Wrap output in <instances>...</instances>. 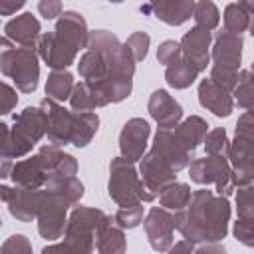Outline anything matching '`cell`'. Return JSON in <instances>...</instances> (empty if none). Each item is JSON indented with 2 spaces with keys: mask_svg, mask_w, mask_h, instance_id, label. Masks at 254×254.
Here are the masks:
<instances>
[{
  "mask_svg": "<svg viewBox=\"0 0 254 254\" xmlns=\"http://www.w3.org/2000/svg\"><path fill=\"white\" fill-rule=\"evenodd\" d=\"M206 121L198 115H190L187 117L183 123H177L173 127V133L175 137L183 143L185 149H189L190 153H194V149L204 141V135H206Z\"/></svg>",
  "mask_w": 254,
  "mask_h": 254,
  "instance_id": "d4e9b609",
  "label": "cell"
},
{
  "mask_svg": "<svg viewBox=\"0 0 254 254\" xmlns=\"http://www.w3.org/2000/svg\"><path fill=\"white\" fill-rule=\"evenodd\" d=\"M238 4H240L248 14H252V10H254V0H238Z\"/></svg>",
  "mask_w": 254,
  "mask_h": 254,
  "instance_id": "816d5d0a",
  "label": "cell"
},
{
  "mask_svg": "<svg viewBox=\"0 0 254 254\" xmlns=\"http://www.w3.org/2000/svg\"><path fill=\"white\" fill-rule=\"evenodd\" d=\"M232 91H234V97H236L240 107H244V109L252 107L254 91H252V73H250V69L238 71V79H236V85H234Z\"/></svg>",
  "mask_w": 254,
  "mask_h": 254,
  "instance_id": "d590c367",
  "label": "cell"
},
{
  "mask_svg": "<svg viewBox=\"0 0 254 254\" xmlns=\"http://www.w3.org/2000/svg\"><path fill=\"white\" fill-rule=\"evenodd\" d=\"M107 190H109L111 200L117 202L119 206H129V204L153 200V196L147 192L141 177L137 175L133 161H129L125 157H117L111 161Z\"/></svg>",
  "mask_w": 254,
  "mask_h": 254,
  "instance_id": "277c9868",
  "label": "cell"
},
{
  "mask_svg": "<svg viewBox=\"0 0 254 254\" xmlns=\"http://www.w3.org/2000/svg\"><path fill=\"white\" fill-rule=\"evenodd\" d=\"M44 115H46V135L52 145H67L71 143V133H73V121L75 113L67 111L62 107L58 101L46 97L40 103Z\"/></svg>",
  "mask_w": 254,
  "mask_h": 254,
  "instance_id": "30bf717a",
  "label": "cell"
},
{
  "mask_svg": "<svg viewBox=\"0 0 254 254\" xmlns=\"http://www.w3.org/2000/svg\"><path fill=\"white\" fill-rule=\"evenodd\" d=\"M149 135H151V127L145 119L141 117H133L129 119L121 133H119V151H121V157L129 159V161H139L147 149V141H149Z\"/></svg>",
  "mask_w": 254,
  "mask_h": 254,
  "instance_id": "4fadbf2b",
  "label": "cell"
},
{
  "mask_svg": "<svg viewBox=\"0 0 254 254\" xmlns=\"http://www.w3.org/2000/svg\"><path fill=\"white\" fill-rule=\"evenodd\" d=\"M169 250H173V252H177V250H189V252H190V250H194V242H190V240L185 238L181 244H175V246H171Z\"/></svg>",
  "mask_w": 254,
  "mask_h": 254,
  "instance_id": "681fc988",
  "label": "cell"
},
{
  "mask_svg": "<svg viewBox=\"0 0 254 254\" xmlns=\"http://www.w3.org/2000/svg\"><path fill=\"white\" fill-rule=\"evenodd\" d=\"M71 204L54 190H44L42 204L38 208V232L46 240H58L65 228V214Z\"/></svg>",
  "mask_w": 254,
  "mask_h": 254,
  "instance_id": "9c48e42d",
  "label": "cell"
},
{
  "mask_svg": "<svg viewBox=\"0 0 254 254\" xmlns=\"http://www.w3.org/2000/svg\"><path fill=\"white\" fill-rule=\"evenodd\" d=\"M198 73H200V71H198L190 62H187L185 58H181L179 62L167 65L165 79H167V83H169L171 87H175V89H187V87L196 79Z\"/></svg>",
  "mask_w": 254,
  "mask_h": 254,
  "instance_id": "f546056e",
  "label": "cell"
},
{
  "mask_svg": "<svg viewBox=\"0 0 254 254\" xmlns=\"http://www.w3.org/2000/svg\"><path fill=\"white\" fill-rule=\"evenodd\" d=\"M210 42H212V36L208 30L204 28H192L189 30L183 40H181V52H183V58L187 62H190L198 71L206 69L208 62H210V54H208V48H210Z\"/></svg>",
  "mask_w": 254,
  "mask_h": 254,
  "instance_id": "2e32d148",
  "label": "cell"
},
{
  "mask_svg": "<svg viewBox=\"0 0 254 254\" xmlns=\"http://www.w3.org/2000/svg\"><path fill=\"white\" fill-rule=\"evenodd\" d=\"M46 171H48V177L52 175H60V177H75L77 173V161L73 155L69 153H64L58 149V145H44L40 151H38Z\"/></svg>",
  "mask_w": 254,
  "mask_h": 254,
  "instance_id": "603a6c76",
  "label": "cell"
},
{
  "mask_svg": "<svg viewBox=\"0 0 254 254\" xmlns=\"http://www.w3.org/2000/svg\"><path fill=\"white\" fill-rule=\"evenodd\" d=\"M44 135H46V115L42 107H26L14 117V127L10 131L8 145L0 155H6L10 159L24 157Z\"/></svg>",
  "mask_w": 254,
  "mask_h": 254,
  "instance_id": "8992f818",
  "label": "cell"
},
{
  "mask_svg": "<svg viewBox=\"0 0 254 254\" xmlns=\"http://www.w3.org/2000/svg\"><path fill=\"white\" fill-rule=\"evenodd\" d=\"M24 4H26V0H0V16L16 14Z\"/></svg>",
  "mask_w": 254,
  "mask_h": 254,
  "instance_id": "bcb514c9",
  "label": "cell"
},
{
  "mask_svg": "<svg viewBox=\"0 0 254 254\" xmlns=\"http://www.w3.org/2000/svg\"><path fill=\"white\" fill-rule=\"evenodd\" d=\"M153 151L159 157H163L177 173L181 169H185L192 159V153L183 147V143L175 137L173 129H159L157 131L155 143H153Z\"/></svg>",
  "mask_w": 254,
  "mask_h": 254,
  "instance_id": "e0dca14e",
  "label": "cell"
},
{
  "mask_svg": "<svg viewBox=\"0 0 254 254\" xmlns=\"http://www.w3.org/2000/svg\"><path fill=\"white\" fill-rule=\"evenodd\" d=\"M149 2H155V0H149Z\"/></svg>",
  "mask_w": 254,
  "mask_h": 254,
  "instance_id": "11a10c76",
  "label": "cell"
},
{
  "mask_svg": "<svg viewBox=\"0 0 254 254\" xmlns=\"http://www.w3.org/2000/svg\"><path fill=\"white\" fill-rule=\"evenodd\" d=\"M12 48H14V46H12V42H10L8 38H2V36H0V58H2L6 52H10Z\"/></svg>",
  "mask_w": 254,
  "mask_h": 254,
  "instance_id": "f907efd6",
  "label": "cell"
},
{
  "mask_svg": "<svg viewBox=\"0 0 254 254\" xmlns=\"http://www.w3.org/2000/svg\"><path fill=\"white\" fill-rule=\"evenodd\" d=\"M192 18L196 22L198 28H204V30H214L218 26V20H220V14H218V8L214 2L210 0H198L192 8Z\"/></svg>",
  "mask_w": 254,
  "mask_h": 254,
  "instance_id": "836d02e7",
  "label": "cell"
},
{
  "mask_svg": "<svg viewBox=\"0 0 254 254\" xmlns=\"http://www.w3.org/2000/svg\"><path fill=\"white\" fill-rule=\"evenodd\" d=\"M190 181L198 185H214L218 194L228 196L232 192L230 185V163L226 155H208L204 159H194L189 169Z\"/></svg>",
  "mask_w": 254,
  "mask_h": 254,
  "instance_id": "ba28073f",
  "label": "cell"
},
{
  "mask_svg": "<svg viewBox=\"0 0 254 254\" xmlns=\"http://www.w3.org/2000/svg\"><path fill=\"white\" fill-rule=\"evenodd\" d=\"M69 103H71L73 111H93L95 107H99L97 97H95V93L87 81L73 85V89L69 93Z\"/></svg>",
  "mask_w": 254,
  "mask_h": 254,
  "instance_id": "d6a6232c",
  "label": "cell"
},
{
  "mask_svg": "<svg viewBox=\"0 0 254 254\" xmlns=\"http://www.w3.org/2000/svg\"><path fill=\"white\" fill-rule=\"evenodd\" d=\"M8 192H10V187L0 185V202H6L8 200Z\"/></svg>",
  "mask_w": 254,
  "mask_h": 254,
  "instance_id": "f5cc1de1",
  "label": "cell"
},
{
  "mask_svg": "<svg viewBox=\"0 0 254 254\" xmlns=\"http://www.w3.org/2000/svg\"><path fill=\"white\" fill-rule=\"evenodd\" d=\"M236 202H238V218L254 220V198H252V185L238 187Z\"/></svg>",
  "mask_w": 254,
  "mask_h": 254,
  "instance_id": "ab89813d",
  "label": "cell"
},
{
  "mask_svg": "<svg viewBox=\"0 0 254 254\" xmlns=\"http://www.w3.org/2000/svg\"><path fill=\"white\" fill-rule=\"evenodd\" d=\"M254 121L250 109H246L236 123V137L228 143V163L230 167V185L244 187L252 185L254 179V137H252Z\"/></svg>",
  "mask_w": 254,
  "mask_h": 254,
  "instance_id": "7a4b0ae2",
  "label": "cell"
},
{
  "mask_svg": "<svg viewBox=\"0 0 254 254\" xmlns=\"http://www.w3.org/2000/svg\"><path fill=\"white\" fill-rule=\"evenodd\" d=\"M194 0H155L143 6V12H151L155 18L169 26H181L192 16Z\"/></svg>",
  "mask_w": 254,
  "mask_h": 254,
  "instance_id": "ac0fdd59",
  "label": "cell"
},
{
  "mask_svg": "<svg viewBox=\"0 0 254 254\" xmlns=\"http://www.w3.org/2000/svg\"><path fill=\"white\" fill-rule=\"evenodd\" d=\"M181 58H183L181 44H177V42H173V40L163 42V44L159 46V50H157V60H159V64H163V65H171V64H175V62H179Z\"/></svg>",
  "mask_w": 254,
  "mask_h": 254,
  "instance_id": "60d3db41",
  "label": "cell"
},
{
  "mask_svg": "<svg viewBox=\"0 0 254 254\" xmlns=\"http://www.w3.org/2000/svg\"><path fill=\"white\" fill-rule=\"evenodd\" d=\"M190 198V187L185 183H169L159 190V202L167 210H181L187 206Z\"/></svg>",
  "mask_w": 254,
  "mask_h": 254,
  "instance_id": "4dcf8cb0",
  "label": "cell"
},
{
  "mask_svg": "<svg viewBox=\"0 0 254 254\" xmlns=\"http://www.w3.org/2000/svg\"><path fill=\"white\" fill-rule=\"evenodd\" d=\"M139 171H141V181H143L147 192H149L153 198H157V196H159V190H161L165 185L173 183L175 177H177V171H175L163 157H159L153 149H151L147 155L141 157V167H139Z\"/></svg>",
  "mask_w": 254,
  "mask_h": 254,
  "instance_id": "8fae6325",
  "label": "cell"
},
{
  "mask_svg": "<svg viewBox=\"0 0 254 254\" xmlns=\"http://www.w3.org/2000/svg\"><path fill=\"white\" fill-rule=\"evenodd\" d=\"M204 149L206 155H226L228 157V137L224 127H216L204 135Z\"/></svg>",
  "mask_w": 254,
  "mask_h": 254,
  "instance_id": "74e56055",
  "label": "cell"
},
{
  "mask_svg": "<svg viewBox=\"0 0 254 254\" xmlns=\"http://www.w3.org/2000/svg\"><path fill=\"white\" fill-rule=\"evenodd\" d=\"M8 139H10V129L6 123L0 121V153L4 151V147L8 145Z\"/></svg>",
  "mask_w": 254,
  "mask_h": 254,
  "instance_id": "c3c4849f",
  "label": "cell"
},
{
  "mask_svg": "<svg viewBox=\"0 0 254 254\" xmlns=\"http://www.w3.org/2000/svg\"><path fill=\"white\" fill-rule=\"evenodd\" d=\"M44 198V190L40 189H28V187H12L8 192V210L16 220L22 222H30L36 218L38 208L42 204Z\"/></svg>",
  "mask_w": 254,
  "mask_h": 254,
  "instance_id": "9a60e30c",
  "label": "cell"
},
{
  "mask_svg": "<svg viewBox=\"0 0 254 254\" xmlns=\"http://www.w3.org/2000/svg\"><path fill=\"white\" fill-rule=\"evenodd\" d=\"M73 89V75L67 69H54L46 81V95L54 101H64Z\"/></svg>",
  "mask_w": 254,
  "mask_h": 254,
  "instance_id": "1f68e13d",
  "label": "cell"
},
{
  "mask_svg": "<svg viewBox=\"0 0 254 254\" xmlns=\"http://www.w3.org/2000/svg\"><path fill=\"white\" fill-rule=\"evenodd\" d=\"M109 2H115L117 4V2H123V0H109Z\"/></svg>",
  "mask_w": 254,
  "mask_h": 254,
  "instance_id": "db71d44e",
  "label": "cell"
},
{
  "mask_svg": "<svg viewBox=\"0 0 254 254\" xmlns=\"http://www.w3.org/2000/svg\"><path fill=\"white\" fill-rule=\"evenodd\" d=\"M250 16L240 4H228L224 10V30L232 34H242L250 26Z\"/></svg>",
  "mask_w": 254,
  "mask_h": 254,
  "instance_id": "e575fe53",
  "label": "cell"
},
{
  "mask_svg": "<svg viewBox=\"0 0 254 254\" xmlns=\"http://www.w3.org/2000/svg\"><path fill=\"white\" fill-rule=\"evenodd\" d=\"M0 224H2V220H0Z\"/></svg>",
  "mask_w": 254,
  "mask_h": 254,
  "instance_id": "9f6ffc18",
  "label": "cell"
},
{
  "mask_svg": "<svg viewBox=\"0 0 254 254\" xmlns=\"http://www.w3.org/2000/svg\"><path fill=\"white\" fill-rule=\"evenodd\" d=\"M38 54L52 69H65L73 64L77 50H73L56 32H48L38 38Z\"/></svg>",
  "mask_w": 254,
  "mask_h": 254,
  "instance_id": "5bb4252c",
  "label": "cell"
},
{
  "mask_svg": "<svg viewBox=\"0 0 254 254\" xmlns=\"http://www.w3.org/2000/svg\"><path fill=\"white\" fill-rule=\"evenodd\" d=\"M18 103V95H16V89L10 87L8 83L0 81V115H6L10 113Z\"/></svg>",
  "mask_w": 254,
  "mask_h": 254,
  "instance_id": "ee69618b",
  "label": "cell"
},
{
  "mask_svg": "<svg viewBox=\"0 0 254 254\" xmlns=\"http://www.w3.org/2000/svg\"><path fill=\"white\" fill-rule=\"evenodd\" d=\"M95 248L97 252L101 254H121L125 252L127 244H125V234H123V228L119 226H113V220L105 226H101L97 232H95Z\"/></svg>",
  "mask_w": 254,
  "mask_h": 254,
  "instance_id": "4316f807",
  "label": "cell"
},
{
  "mask_svg": "<svg viewBox=\"0 0 254 254\" xmlns=\"http://www.w3.org/2000/svg\"><path fill=\"white\" fill-rule=\"evenodd\" d=\"M0 71L14 79L16 87L22 93H32L38 87L40 77V65H38V54L34 48L22 46L12 48L0 58Z\"/></svg>",
  "mask_w": 254,
  "mask_h": 254,
  "instance_id": "52a82bcc",
  "label": "cell"
},
{
  "mask_svg": "<svg viewBox=\"0 0 254 254\" xmlns=\"http://www.w3.org/2000/svg\"><path fill=\"white\" fill-rule=\"evenodd\" d=\"M2 254H30L32 244L24 234H12L4 244H2Z\"/></svg>",
  "mask_w": 254,
  "mask_h": 254,
  "instance_id": "b9f144b4",
  "label": "cell"
},
{
  "mask_svg": "<svg viewBox=\"0 0 254 254\" xmlns=\"http://www.w3.org/2000/svg\"><path fill=\"white\" fill-rule=\"evenodd\" d=\"M149 44H151V38L145 34V32H135L127 38V50L131 52L133 60L135 62H141L147 58V52H149Z\"/></svg>",
  "mask_w": 254,
  "mask_h": 254,
  "instance_id": "f35d334b",
  "label": "cell"
},
{
  "mask_svg": "<svg viewBox=\"0 0 254 254\" xmlns=\"http://www.w3.org/2000/svg\"><path fill=\"white\" fill-rule=\"evenodd\" d=\"M38 10L46 20H54L62 14V0H40Z\"/></svg>",
  "mask_w": 254,
  "mask_h": 254,
  "instance_id": "f6af8a7d",
  "label": "cell"
},
{
  "mask_svg": "<svg viewBox=\"0 0 254 254\" xmlns=\"http://www.w3.org/2000/svg\"><path fill=\"white\" fill-rule=\"evenodd\" d=\"M113 218L107 216L99 208L89 206H75L65 222L64 228V244L67 252H91L93 250V238L95 232L109 224Z\"/></svg>",
  "mask_w": 254,
  "mask_h": 254,
  "instance_id": "3957f363",
  "label": "cell"
},
{
  "mask_svg": "<svg viewBox=\"0 0 254 254\" xmlns=\"http://www.w3.org/2000/svg\"><path fill=\"white\" fill-rule=\"evenodd\" d=\"M4 30H6L8 40H12L20 46H28V48H34V44L40 38V22L30 12L12 18Z\"/></svg>",
  "mask_w": 254,
  "mask_h": 254,
  "instance_id": "cb8c5ba5",
  "label": "cell"
},
{
  "mask_svg": "<svg viewBox=\"0 0 254 254\" xmlns=\"http://www.w3.org/2000/svg\"><path fill=\"white\" fill-rule=\"evenodd\" d=\"M198 101L202 107H206L208 111H212L218 117H228L234 107L230 91H226L222 85L214 83L210 77H206L198 83Z\"/></svg>",
  "mask_w": 254,
  "mask_h": 254,
  "instance_id": "ffe728a7",
  "label": "cell"
},
{
  "mask_svg": "<svg viewBox=\"0 0 254 254\" xmlns=\"http://www.w3.org/2000/svg\"><path fill=\"white\" fill-rule=\"evenodd\" d=\"M14 185H20V187H28V189H40L46 185V179H48V171L40 159V155H34L30 159H24V161H18L14 167H12V173H10Z\"/></svg>",
  "mask_w": 254,
  "mask_h": 254,
  "instance_id": "7402d4cb",
  "label": "cell"
},
{
  "mask_svg": "<svg viewBox=\"0 0 254 254\" xmlns=\"http://www.w3.org/2000/svg\"><path fill=\"white\" fill-rule=\"evenodd\" d=\"M46 189L58 192L62 198H65L69 204L79 202V198L83 196V185L75 179V177H60V175H52L46 179Z\"/></svg>",
  "mask_w": 254,
  "mask_h": 254,
  "instance_id": "f1b7e54d",
  "label": "cell"
},
{
  "mask_svg": "<svg viewBox=\"0 0 254 254\" xmlns=\"http://www.w3.org/2000/svg\"><path fill=\"white\" fill-rule=\"evenodd\" d=\"M147 238L157 252H167L173 246V230H175V214L167 208L153 206L143 220Z\"/></svg>",
  "mask_w": 254,
  "mask_h": 254,
  "instance_id": "7c38bea8",
  "label": "cell"
},
{
  "mask_svg": "<svg viewBox=\"0 0 254 254\" xmlns=\"http://www.w3.org/2000/svg\"><path fill=\"white\" fill-rule=\"evenodd\" d=\"M77 71L83 81L87 83H107L109 81V67L103 56L95 50H87L77 64Z\"/></svg>",
  "mask_w": 254,
  "mask_h": 254,
  "instance_id": "484cf974",
  "label": "cell"
},
{
  "mask_svg": "<svg viewBox=\"0 0 254 254\" xmlns=\"http://www.w3.org/2000/svg\"><path fill=\"white\" fill-rule=\"evenodd\" d=\"M141 220H143V202L129 204V206H121V208L117 210V214L113 216V222H115L119 228H135Z\"/></svg>",
  "mask_w": 254,
  "mask_h": 254,
  "instance_id": "8d00e7d4",
  "label": "cell"
},
{
  "mask_svg": "<svg viewBox=\"0 0 254 254\" xmlns=\"http://www.w3.org/2000/svg\"><path fill=\"white\" fill-rule=\"evenodd\" d=\"M60 38H64L73 50H81L87 46V38H89V32H87V24L83 20L81 14L77 12H64L60 14V20L56 24V30H54Z\"/></svg>",
  "mask_w": 254,
  "mask_h": 254,
  "instance_id": "44dd1931",
  "label": "cell"
},
{
  "mask_svg": "<svg viewBox=\"0 0 254 254\" xmlns=\"http://www.w3.org/2000/svg\"><path fill=\"white\" fill-rule=\"evenodd\" d=\"M12 167H14L12 159H10V157H6V155H0V179H6V177H10V173H12Z\"/></svg>",
  "mask_w": 254,
  "mask_h": 254,
  "instance_id": "7dc6e473",
  "label": "cell"
},
{
  "mask_svg": "<svg viewBox=\"0 0 254 254\" xmlns=\"http://www.w3.org/2000/svg\"><path fill=\"white\" fill-rule=\"evenodd\" d=\"M234 236L246 244V246H254V220H246V218H238L234 222Z\"/></svg>",
  "mask_w": 254,
  "mask_h": 254,
  "instance_id": "7bdbcfd3",
  "label": "cell"
},
{
  "mask_svg": "<svg viewBox=\"0 0 254 254\" xmlns=\"http://www.w3.org/2000/svg\"><path fill=\"white\" fill-rule=\"evenodd\" d=\"M212 69L210 79L222 85L226 91H232L238 79V67L242 60V36L232 32H220L212 46Z\"/></svg>",
  "mask_w": 254,
  "mask_h": 254,
  "instance_id": "5b68a950",
  "label": "cell"
},
{
  "mask_svg": "<svg viewBox=\"0 0 254 254\" xmlns=\"http://www.w3.org/2000/svg\"><path fill=\"white\" fill-rule=\"evenodd\" d=\"M99 127V117L93 111H75V121H73V133H71V145L75 147H85L93 135L97 133Z\"/></svg>",
  "mask_w": 254,
  "mask_h": 254,
  "instance_id": "83f0119b",
  "label": "cell"
},
{
  "mask_svg": "<svg viewBox=\"0 0 254 254\" xmlns=\"http://www.w3.org/2000/svg\"><path fill=\"white\" fill-rule=\"evenodd\" d=\"M147 107H149L151 117L159 123L161 129H173L183 117V107L165 89L153 91L151 97H149V105Z\"/></svg>",
  "mask_w": 254,
  "mask_h": 254,
  "instance_id": "d6986e66",
  "label": "cell"
},
{
  "mask_svg": "<svg viewBox=\"0 0 254 254\" xmlns=\"http://www.w3.org/2000/svg\"><path fill=\"white\" fill-rule=\"evenodd\" d=\"M230 204L224 194L200 189L175 214V228L190 242H218L228 232Z\"/></svg>",
  "mask_w": 254,
  "mask_h": 254,
  "instance_id": "6da1fadb",
  "label": "cell"
}]
</instances>
